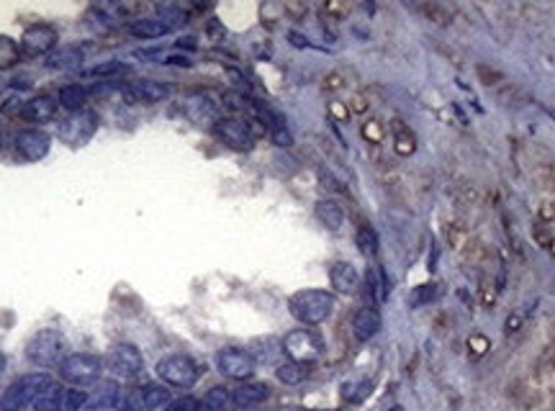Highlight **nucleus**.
<instances>
[{
	"label": "nucleus",
	"mask_w": 555,
	"mask_h": 411,
	"mask_svg": "<svg viewBox=\"0 0 555 411\" xmlns=\"http://www.w3.org/2000/svg\"><path fill=\"white\" fill-rule=\"evenodd\" d=\"M162 64H175V67H191V57H178V55H167L162 59Z\"/></svg>",
	"instance_id": "obj_44"
},
{
	"label": "nucleus",
	"mask_w": 555,
	"mask_h": 411,
	"mask_svg": "<svg viewBox=\"0 0 555 411\" xmlns=\"http://www.w3.org/2000/svg\"><path fill=\"white\" fill-rule=\"evenodd\" d=\"M329 111H332V113H335L339 121H347V116H350V113H347V108H342L339 103H332V106H329Z\"/></svg>",
	"instance_id": "obj_47"
},
{
	"label": "nucleus",
	"mask_w": 555,
	"mask_h": 411,
	"mask_svg": "<svg viewBox=\"0 0 555 411\" xmlns=\"http://www.w3.org/2000/svg\"><path fill=\"white\" fill-rule=\"evenodd\" d=\"M170 23L164 19H137L129 23V34L137 39H160L170 34Z\"/></svg>",
	"instance_id": "obj_19"
},
{
	"label": "nucleus",
	"mask_w": 555,
	"mask_h": 411,
	"mask_svg": "<svg viewBox=\"0 0 555 411\" xmlns=\"http://www.w3.org/2000/svg\"><path fill=\"white\" fill-rule=\"evenodd\" d=\"M537 216H540V221H545V224L555 221V201L543 203V206H540V211H537Z\"/></svg>",
	"instance_id": "obj_42"
},
{
	"label": "nucleus",
	"mask_w": 555,
	"mask_h": 411,
	"mask_svg": "<svg viewBox=\"0 0 555 411\" xmlns=\"http://www.w3.org/2000/svg\"><path fill=\"white\" fill-rule=\"evenodd\" d=\"M214 134L227 146L237 149V152H250L255 146V137H252L250 126L237 119H218L214 124Z\"/></svg>",
	"instance_id": "obj_10"
},
{
	"label": "nucleus",
	"mask_w": 555,
	"mask_h": 411,
	"mask_svg": "<svg viewBox=\"0 0 555 411\" xmlns=\"http://www.w3.org/2000/svg\"><path fill=\"white\" fill-rule=\"evenodd\" d=\"M88 401H91L88 391L57 385V409L55 411H82L88 406Z\"/></svg>",
	"instance_id": "obj_21"
},
{
	"label": "nucleus",
	"mask_w": 555,
	"mask_h": 411,
	"mask_svg": "<svg viewBox=\"0 0 555 411\" xmlns=\"http://www.w3.org/2000/svg\"><path fill=\"white\" fill-rule=\"evenodd\" d=\"M57 41H59V34H57L55 26L49 23H37V26L26 28V34L21 39V46L26 55H52L55 52Z\"/></svg>",
	"instance_id": "obj_12"
},
{
	"label": "nucleus",
	"mask_w": 555,
	"mask_h": 411,
	"mask_svg": "<svg viewBox=\"0 0 555 411\" xmlns=\"http://www.w3.org/2000/svg\"><path fill=\"white\" fill-rule=\"evenodd\" d=\"M67 337L57 329H41L34 337L28 339L26 345V357L39 367H59L64 363L67 352Z\"/></svg>",
	"instance_id": "obj_2"
},
{
	"label": "nucleus",
	"mask_w": 555,
	"mask_h": 411,
	"mask_svg": "<svg viewBox=\"0 0 555 411\" xmlns=\"http://www.w3.org/2000/svg\"><path fill=\"white\" fill-rule=\"evenodd\" d=\"M0 146H3V139H0Z\"/></svg>",
	"instance_id": "obj_52"
},
{
	"label": "nucleus",
	"mask_w": 555,
	"mask_h": 411,
	"mask_svg": "<svg viewBox=\"0 0 555 411\" xmlns=\"http://www.w3.org/2000/svg\"><path fill=\"white\" fill-rule=\"evenodd\" d=\"M131 73V67L126 62H116V59H111V62H98L88 67V70H82V77H93V80H109V77H119V75H129Z\"/></svg>",
	"instance_id": "obj_24"
},
{
	"label": "nucleus",
	"mask_w": 555,
	"mask_h": 411,
	"mask_svg": "<svg viewBox=\"0 0 555 411\" xmlns=\"http://www.w3.org/2000/svg\"><path fill=\"white\" fill-rule=\"evenodd\" d=\"M460 198L468 203H478L481 201V193H478V188L473 183H463L460 185Z\"/></svg>",
	"instance_id": "obj_41"
},
{
	"label": "nucleus",
	"mask_w": 555,
	"mask_h": 411,
	"mask_svg": "<svg viewBox=\"0 0 555 411\" xmlns=\"http://www.w3.org/2000/svg\"><path fill=\"white\" fill-rule=\"evenodd\" d=\"M547 252H550V255H553V257H555V237H553V239H550V245H547Z\"/></svg>",
	"instance_id": "obj_50"
},
{
	"label": "nucleus",
	"mask_w": 555,
	"mask_h": 411,
	"mask_svg": "<svg viewBox=\"0 0 555 411\" xmlns=\"http://www.w3.org/2000/svg\"><path fill=\"white\" fill-rule=\"evenodd\" d=\"M291 316L306 327H317L321 321H327L335 311V296L329 291H319V288H306L291 296L288 301Z\"/></svg>",
	"instance_id": "obj_1"
},
{
	"label": "nucleus",
	"mask_w": 555,
	"mask_h": 411,
	"mask_svg": "<svg viewBox=\"0 0 555 411\" xmlns=\"http://www.w3.org/2000/svg\"><path fill=\"white\" fill-rule=\"evenodd\" d=\"M314 213H317V219L321 221L329 231H339L342 224H345V211H342V206H339L337 201H332V198H321V201H317Z\"/></svg>",
	"instance_id": "obj_17"
},
{
	"label": "nucleus",
	"mask_w": 555,
	"mask_h": 411,
	"mask_svg": "<svg viewBox=\"0 0 555 411\" xmlns=\"http://www.w3.org/2000/svg\"><path fill=\"white\" fill-rule=\"evenodd\" d=\"M178 46H188V49H196V39H193V37H185V39H180V41H178Z\"/></svg>",
	"instance_id": "obj_48"
},
{
	"label": "nucleus",
	"mask_w": 555,
	"mask_h": 411,
	"mask_svg": "<svg viewBox=\"0 0 555 411\" xmlns=\"http://www.w3.org/2000/svg\"><path fill=\"white\" fill-rule=\"evenodd\" d=\"M19 57H21L19 44L10 37H0V70L16 67V64H19Z\"/></svg>",
	"instance_id": "obj_32"
},
{
	"label": "nucleus",
	"mask_w": 555,
	"mask_h": 411,
	"mask_svg": "<svg viewBox=\"0 0 555 411\" xmlns=\"http://www.w3.org/2000/svg\"><path fill=\"white\" fill-rule=\"evenodd\" d=\"M85 103H88V90L82 85H64L59 90V106L70 108L73 113L85 108Z\"/></svg>",
	"instance_id": "obj_29"
},
{
	"label": "nucleus",
	"mask_w": 555,
	"mask_h": 411,
	"mask_svg": "<svg viewBox=\"0 0 555 411\" xmlns=\"http://www.w3.org/2000/svg\"><path fill=\"white\" fill-rule=\"evenodd\" d=\"M100 373H103V357L91 355V352H73L64 357V363L59 365L62 381H67L75 388L100 381Z\"/></svg>",
	"instance_id": "obj_4"
},
{
	"label": "nucleus",
	"mask_w": 555,
	"mask_h": 411,
	"mask_svg": "<svg viewBox=\"0 0 555 411\" xmlns=\"http://www.w3.org/2000/svg\"><path fill=\"white\" fill-rule=\"evenodd\" d=\"M414 8H417L429 23H435V26H450V23H453V13H450L447 6H442V3L427 0V3H417Z\"/></svg>",
	"instance_id": "obj_25"
},
{
	"label": "nucleus",
	"mask_w": 555,
	"mask_h": 411,
	"mask_svg": "<svg viewBox=\"0 0 555 411\" xmlns=\"http://www.w3.org/2000/svg\"><path fill=\"white\" fill-rule=\"evenodd\" d=\"M157 375L173 388H191L198 381V365L188 355H167L157 363Z\"/></svg>",
	"instance_id": "obj_6"
},
{
	"label": "nucleus",
	"mask_w": 555,
	"mask_h": 411,
	"mask_svg": "<svg viewBox=\"0 0 555 411\" xmlns=\"http://www.w3.org/2000/svg\"><path fill=\"white\" fill-rule=\"evenodd\" d=\"M458 257L463 260L465 265H481L483 260H486V245L471 234V237L465 239V245L458 249Z\"/></svg>",
	"instance_id": "obj_28"
},
{
	"label": "nucleus",
	"mask_w": 555,
	"mask_h": 411,
	"mask_svg": "<svg viewBox=\"0 0 555 411\" xmlns=\"http://www.w3.org/2000/svg\"><path fill=\"white\" fill-rule=\"evenodd\" d=\"M499 283L496 280H483L481 285H478V303H481L483 309H491V306H496V301H499Z\"/></svg>",
	"instance_id": "obj_33"
},
{
	"label": "nucleus",
	"mask_w": 555,
	"mask_h": 411,
	"mask_svg": "<svg viewBox=\"0 0 555 411\" xmlns=\"http://www.w3.org/2000/svg\"><path fill=\"white\" fill-rule=\"evenodd\" d=\"M3 367H6V357L0 355V373H3Z\"/></svg>",
	"instance_id": "obj_51"
},
{
	"label": "nucleus",
	"mask_w": 555,
	"mask_h": 411,
	"mask_svg": "<svg viewBox=\"0 0 555 411\" xmlns=\"http://www.w3.org/2000/svg\"><path fill=\"white\" fill-rule=\"evenodd\" d=\"M267 399V388L263 383H250V385H239L232 391V401L239 409H250V406H257Z\"/></svg>",
	"instance_id": "obj_22"
},
{
	"label": "nucleus",
	"mask_w": 555,
	"mask_h": 411,
	"mask_svg": "<svg viewBox=\"0 0 555 411\" xmlns=\"http://www.w3.org/2000/svg\"><path fill=\"white\" fill-rule=\"evenodd\" d=\"M522 327H525V314L511 311L509 316H507V321H504V332H507V334H514V332H519Z\"/></svg>",
	"instance_id": "obj_40"
},
{
	"label": "nucleus",
	"mask_w": 555,
	"mask_h": 411,
	"mask_svg": "<svg viewBox=\"0 0 555 411\" xmlns=\"http://www.w3.org/2000/svg\"><path fill=\"white\" fill-rule=\"evenodd\" d=\"M329 283L337 293H355L360 288V273H357V267L352 262H335V265L329 267Z\"/></svg>",
	"instance_id": "obj_14"
},
{
	"label": "nucleus",
	"mask_w": 555,
	"mask_h": 411,
	"mask_svg": "<svg viewBox=\"0 0 555 411\" xmlns=\"http://www.w3.org/2000/svg\"><path fill=\"white\" fill-rule=\"evenodd\" d=\"M321 339L311 332V329H296L291 334L283 337V352L291 357L293 363H314L319 355H321Z\"/></svg>",
	"instance_id": "obj_7"
},
{
	"label": "nucleus",
	"mask_w": 555,
	"mask_h": 411,
	"mask_svg": "<svg viewBox=\"0 0 555 411\" xmlns=\"http://www.w3.org/2000/svg\"><path fill=\"white\" fill-rule=\"evenodd\" d=\"M275 378L281 381L283 385H299L303 383L306 378H309V367L303 365V363H283V365H278V370H275Z\"/></svg>",
	"instance_id": "obj_27"
},
{
	"label": "nucleus",
	"mask_w": 555,
	"mask_h": 411,
	"mask_svg": "<svg viewBox=\"0 0 555 411\" xmlns=\"http://www.w3.org/2000/svg\"><path fill=\"white\" fill-rule=\"evenodd\" d=\"M139 396H142V406H144V411L164 409L167 403L173 401V399H170V391H167L164 385H157V383H147L144 388H139Z\"/></svg>",
	"instance_id": "obj_23"
},
{
	"label": "nucleus",
	"mask_w": 555,
	"mask_h": 411,
	"mask_svg": "<svg viewBox=\"0 0 555 411\" xmlns=\"http://www.w3.org/2000/svg\"><path fill=\"white\" fill-rule=\"evenodd\" d=\"M49 385H55V381H52V375L46 373L21 375L19 381H13L8 385V391L0 396V411H23L26 406L37 401Z\"/></svg>",
	"instance_id": "obj_3"
},
{
	"label": "nucleus",
	"mask_w": 555,
	"mask_h": 411,
	"mask_svg": "<svg viewBox=\"0 0 555 411\" xmlns=\"http://www.w3.org/2000/svg\"><path fill=\"white\" fill-rule=\"evenodd\" d=\"M355 245H357V249H360L365 257H373L375 252H378V234L373 231V227L363 224V227L357 229V231H355Z\"/></svg>",
	"instance_id": "obj_31"
},
{
	"label": "nucleus",
	"mask_w": 555,
	"mask_h": 411,
	"mask_svg": "<svg viewBox=\"0 0 555 411\" xmlns=\"http://www.w3.org/2000/svg\"><path fill=\"white\" fill-rule=\"evenodd\" d=\"M103 367L109 370L113 378H121V381H134L142 375L144 370V357L139 352L134 345H126V342H119L106 352L103 357Z\"/></svg>",
	"instance_id": "obj_5"
},
{
	"label": "nucleus",
	"mask_w": 555,
	"mask_h": 411,
	"mask_svg": "<svg viewBox=\"0 0 555 411\" xmlns=\"http://www.w3.org/2000/svg\"><path fill=\"white\" fill-rule=\"evenodd\" d=\"M547 180H550V185H555V162L547 164Z\"/></svg>",
	"instance_id": "obj_49"
},
{
	"label": "nucleus",
	"mask_w": 555,
	"mask_h": 411,
	"mask_svg": "<svg viewBox=\"0 0 555 411\" xmlns=\"http://www.w3.org/2000/svg\"><path fill=\"white\" fill-rule=\"evenodd\" d=\"M391 131H393V152L399 157H411L417 152V137L406 124L401 119L391 121Z\"/></svg>",
	"instance_id": "obj_18"
},
{
	"label": "nucleus",
	"mask_w": 555,
	"mask_h": 411,
	"mask_svg": "<svg viewBox=\"0 0 555 411\" xmlns=\"http://www.w3.org/2000/svg\"><path fill=\"white\" fill-rule=\"evenodd\" d=\"M95 128H98V116L95 113H91V111H75L70 119L62 121L59 134H62L64 142H70L73 146H80L95 134Z\"/></svg>",
	"instance_id": "obj_9"
},
{
	"label": "nucleus",
	"mask_w": 555,
	"mask_h": 411,
	"mask_svg": "<svg viewBox=\"0 0 555 411\" xmlns=\"http://www.w3.org/2000/svg\"><path fill=\"white\" fill-rule=\"evenodd\" d=\"M44 64L49 70H77L82 64V52L77 46H59L57 52L46 57Z\"/></svg>",
	"instance_id": "obj_20"
},
{
	"label": "nucleus",
	"mask_w": 555,
	"mask_h": 411,
	"mask_svg": "<svg viewBox=\"0 0 555 411\" xmlns=\"http://www.w3.org/2000/svg\"><path fill=\"white\" fill-rule=\"evenodd\" d=\"M13 144H16V149L21 152V157L37 162V160H44L46 157L52 139L46 137L44 131H39V128H26V131H19V134H16V142H13Z\"/></svg>",
	"instance_id": "obj_13"
},
{
	"label": "nucleus",
	"mask_w": 555,
	"mask_h": 411,
	"mask_svg": "<svg viewBox=\"0 0 555 411\" xmlns=\"http://www.w3.org/2000/svg\"><path fill=\"white\" fill-rule=\"evenodd\" d=\"M270 137H273V142L278 146H291L293 144V137H291V131L285 128V124H283V126L270 128Z\"/></svg>",
	"instance_id": "obj_39"
},
{
	"label": "nucleus",
	"mask_w": 555,
	"mask_h": 411,
	"mask_svg": "<svg viewBox=\"0 0 555 411\" xmlns=\"http://www.w3.org/2000/svg\"><path fill=\"white\" fill-rule=\"evenodd\" d=\"M324 88H327V90H342V77H339V75H329Z\"/></svg>",
	"instance_id": "obj_46"
},
{
	"label": "nucleus",
	"mask_w": 555,
	"mask_h": 411,
	"mask_svg": "<svg viewBox=\"0 0 555 411\" xmlns=\"http://www.w3.org/2000/svg\"><path fill=\"white\" fill-rule=\"evenodd\" d=\"M55 113H57L55 98H49V95H37V98H31V101L23 103V108H21V119L31 121V124H44V121L55 119Z\"/></svg>",
	"instance_id": "obj_16"
},
{
	"label": "nucleus",
	"mask_w": 555,
	"mask_h": 411,
	"mask_svg": "<svg viewBox=\"0 0 555 411\" xmlns=\"http://www.w3.org/2000/svg\"><path fill=\"white\" fill-rule=\"evenodd\" d=\"M445 237H447V245H450L458 252V249L465 245V239L471 237V231H468V227H465V224H460V221H453V224L447 227Z\"/></svg>",
	"instance_id": "obj_35"
},
{
	"label": "nucleus",
	"mask_w": 555,
	"mask_h": 411,
	"mask_svg": "<svg viewBox=\"0 0 555 411\" xmlns=\"http://www.w3.org/2000/svg\"><path fill=\"white\" fill-rule=\"evenodd\" d=\"M350 111H352V113H365V111H368V101H365L363 95H355L352 103H350Z\"/></svg>",
	"instance_id": "obj_45"
},
{
	"label": "nucleus",
	"mask_w": 555,
	"mask_h": 411,
	"mask_svg": "<svg viewBox=\"0 0 555 411\" xmlns=\"http://www.w3.org/2000/svg\"><path fill=\"white\" fill-rule=\"evenodd\" d=\"M378 332H381V314H378L373 306L357 309L355 316H352V334H355L360 342H368V339H373Z\"/></svg>",
	"instance_id": "obj_15"
},
{
	"label": "nucleus",
	"mask_w": 555,
	"mask_h": 411,
	"mask_svg": "<svg viewBox=\"0 0 555 411\" xmlns=\"http://www.w3.org/2000/svg\"><path fill=\"white\" fill-rule=\"evenodd\" d=\"M437 285H432V283H424V285H419L417 291L411 293V306H427V303H432L437 298Z\"/></svg>",
	"instance_id": "obj_36"
},
{
	"label": "nucleus",
	"mask_w": 555,
	"mask_h": 411,
	"mask_svg": "<svg viewBox=\"0 0 555 411\" xmlns=\"http://www.w3.org/2000/svg\"><path fill=\"white\" fill-rule=\"evenodd\" d=\"M532 237H535L537 247H545V249H547V245H550V239H553V234H550V231H547L545 227H535V231H532Z\"/></svg>",
	"instance_id": "obj_43"
},
{
	"label": "nucleus",
	"mask_w": 555,
	"mask_h": 411,
	"mask_svg": "<svg viewBox=\"0 0 555 411\" xmlns=\"http://www.w3.org/2000/svg\"><path fill=\"white\" fill-rule=\"evenodd\" d=\"M232 403H234L232 401V391L216 385V388H211V391L200 399V411H229Z\"/></svg>",
	"instance_id": "obj_26"
},
{
	"label": "nucleus",
	"mask_w": 555,
	"mask_h": 411,
	"mask_svg": "<svg viewBox=\"0 0 555 411\" xmlns=\"http://www.w3.org/2000/svg\"><path fill=\"white\" fill-rule=\"evenodd\" d=\"M170 85L164 82H155V80H139L131 82V85H124L121 88V95L126 98V103H144V106H155V103H162L170 98Z\"/></svg>",
	"instance_id": "obj_11"
},
{
	"label": "nucleus",
	"mask_w": 555,
	"mask_h": 411,
	"mask_svg": "<svg viewBox=\"0 0 555 411\" xmlns=\"http://www.w3.org/2000/svg\"><path fill=\"white\" fill-rule=\"evenodd\" d=\"M164 411H200V401L196 396H180L164 406Z\"/></svg>",
	"instance_id": "obj_38"
},
{
	"label": "nucleus",
	"mask_w": 555,
	"mask_h": 411,
	"mask_svg": "<svg viewBox=\"0 0 555 411\" xmlns=\"http://www.w3.org/2000/svg\"><path fill=\"white\" fill-rule=\"evenodd\" d=\"M383 134H386V128H383V124L378 119L365 121V124H363V137H365V142H370V144H381V142H383Z\"/></svg>",
	"instance_id": "obj_37"
},
{
	"label": "nucleus",
	"mask_w": 555,
	"mask_h": 411,
	"mask_svg": "<svg viewBox=\"0 0 555 411\" xmlns=\"http://www.w3.org/2000/svg\"><path fill=\"white\" fill-rule=\"evenodd\" d=\"M468 350H471V355L476 360H481V357L489 355V350H491V339L486 337L483 332H473L471 337H468Z\"/></svg>",
	"instance_id": "obj_34"
},
{
	"label": "nucleus",
	"mask_w": 555,
	"mask_h": 411,
	"mask_svg": "<svg viewBox=\"0 0 555 411\" xmlns=\"http://www.w3.org/2000/svg\"><path fill=\"white\" fill-rule=\"evenodd\" d=\"M216 367L221 370V375H227L232 381H250L257 370V363L247 350L229 347L216 355Z\"/></svg>",
	"instance_id": "obj_8"
},
{
	"label": "nucleus",
	"mask_w": 555,
	"mask_h": 411,
	"mask_svg": "<svg viewBox=\"0 0 555 411\" xmlns=\"http://www.w3.org/2000/svg\"><path fill=\"white\" fill-rule=\"evenodd\" d=\"M476 75H478V82L486 85V88H491L493 93L509 82L507 80V75L501 73V70H496V67H491V64H483V62L476 64Z\"/></svg>",
	"instance_id": "obj_30"
}]
</instances>
